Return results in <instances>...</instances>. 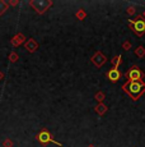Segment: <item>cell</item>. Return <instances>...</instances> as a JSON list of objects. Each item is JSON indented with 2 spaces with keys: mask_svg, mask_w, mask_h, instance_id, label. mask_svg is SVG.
I'll return each mask as SVG.
<instances>
[{
  "mask_svg": "<svg viewBox=\"0 0 145 147\" xmlns=\"http://www.w3.org/2000/svg\"><path fill=\"white\" fill-rule=\"evenodd\" d=\"M122 90H124L134 101H136V100H139L145 92V82H143V81H127L122 84Z\"/></svg>",
  "mask_w": 145,
  "mask_h": 147,
  "instance_id": "obj_1",
  "label": "cell"
},
{
  "mask_svg": "<svg viewBox=\"0 0 145 147\" xmlns=\"http://www.w3.org/2000/svg\"><path fill=\"white\" fill-rule=\"evenodd\" d=\"M129 27L132 30V32L136 36L141 37L145 33V19L143 16H138L135 19H130L129 21Z\"/></svg>",
  "mask_w": 145,
  "mask_h": 147,
  "instance_id": "obj_2",
  "label": "cell"
},
{
  "mask_svg": "<svg viewBox=\"0 0 145 147\" xmlns=\"http://www.w3.org/2000/svg\"><path fill=\"white\" fill-rule=\"evenodd\" d=\"M28 4L38 14H43V13H46L47 10H49V8L52 7L54 3H52L51 0H29Z\"/></svg>",
  "mask_w": 145,
  "mask_h": 147,
  "instance_id": "obj_3",
  "label": "cell"
},
{
  "mask_svg": "<svg viewBox=\"0 0 145 147\" xmlns=\"http://www.w3.org/2000/svg\"><path fill=\"white\" fill-rule=\"evenodd\" d=\"M36 140H37L42 146H47L49 143H54V145H57V146H63V143L57 142V141H55L54 138H52L51 133H50L47 129H42L40 133L36 136Z\"/></svg>",
  "mask_w": 145,
  "mask_h": 147,
  "instance_id": "obj_4",
  "label": "cell"
},
{
  "mask_svg": "<svg viewBox=\"0 0 145 147\" xmlns=\"http://www.w3.org/2000/svg\"><path fill=\"white\" fill-rule=\"evenodd\" d=\"M125 77L127 78V81H143L144 78V72L139 67L132 65L129 70L126 72Z\"/></svg>",
  "mask_w": 145,
  "mask_h": 147,
  "instance_id": "obj_5",
  "label": "cell"
},
{
  "mask_svg": "<svg viewBox=\"0 0 145 147\" xmlns=\"http://www.w3.org/2000/svg\"><path fill=\"white\" fill-rule=\"evenodd\" d=\"M90 61L93 63V65L96 68H101L102 65H104V63L107 61V58H106V55L102 51H97L90 58Z\"/></svg>",
  "mask_w": 145,
  "mask_h": 147,
  "instance_id": "obj_6",
  "label": "cell"
},
{
  "mask_svg": "<svg viewBox=\"0 0 145 147\" xmlns=\"http://www.w3.org/2000/svg\"><path fill=\"white\" fill-rule=\"evenodd\" d=\"M121 77H122V73L118 68H111V69L107 72V78L111 82H113V83L117 82L118 80H121Z\"/></svg>",
  "mask_w": 145,
  "mask_h": 147,
  "instance_id": "obj_7",
  "label": "cell"
},
{
  "mask_svg": "<svg viewBox=\"0 0 145 147\" xmlns=\"http://www.w3.org/2000/svg\"><path fill=\"white\" fill-rule=\"evenodd\" d=\"M24 47H26V50L28 53H35L38 50L40 45L35 38H29V40H26V42H24Z\"/></svg>",
  "mask_w": 145,
  "mask_h": 147,
  "instance_id": "obj_8",
  "label": "cell"
},
{
  "mask_svg": "<svg viewBox=\"0 0 145 147\" xmlns=\"http://www.w3.org/2000/svg\"><path fill=\"white\" fill-rule=\"evenodd\" d=\"M24 41H26V36H24L22 32H18L14 36V37H12V40H10V44H12L14 47H18V46H21V45L23 44Z\"/></svg>",
  "mask_w": 145,
  "mask_h": 147,
  "instance_id": "obj_9",
  "label": "cell"
},
{
  "mask_svg": "<svg viewBox=\"0 0 145 147\" xmlns=\"http://www.w3.org/2000/svg\"><path fill=\"white\" fill-rule=\"evenodd\" d=\"M94 111H96L98 115H101V117H102V115H104L108 111V107H107V105H106V104L101 102V104H98V105L94 107Z\"/></svg>",
  "mask_w": 145,
  "mask_h": 147,
  "instance_id": "obj_10",
  "label": "cell"
},
{
  "mask_svg": "<svg viewBox=\"0 0 145 147\" xmlns=\"http://www.w3.org/2000/svg\"><path fill=\"white\" fill-rule=\"evenodd\" d=\"M111 63H112V68H118L122 63V56L121 55H116L111 59Z\"/></svg>",
  "mask_w": 145,
  "mask_h": 147,
  "instance_id": "obj_11",
  "label": "cell"
},
{
  "mask_svg": "<svg viewBox=\"0 0 145 147\" xmlns=\"http://www.w3.org/2000/svg\"><path fill=\"white\" fill-rule=\"evenodd\" d=\"M104 98H106V94L103 91H98L96 95H94V100H96L98 104L103 102V101H104Z\"/></svg>",
  "mask_w": 145,
  "mask_h": 147,
  "instance_id": "obj_12",
  "label": "cell"
},
{
  "mask_svg": "<svg viewBox=\"0 0 145 147\" xmlns=\"http://www.w3.org/2000/svg\"><path fill=\"white\" fill-rule=\"evenodd\" d=\"M8 7H9V5H8V3L5 1V0H0V17L8 10Z\"/></svg>",
  "mask_w": 145,
  "mask_h": 147,
  "instance_id": "obj_13",
  "label": "cell"
},
{
  "mask_svg": "<svg viewBox=\"0 0 145 147\" xmlns=\"http://www.w3.org/2000/svg\"><path fill=\"white\" fill-rule=\"evenodd\" d=\"M75 17H76V19H79V21H84V19L87 18V13L84 12V9H79L75 13Z\"/></svg>",
  "mask_w": 145,
  "mask_h": 147,
  "instance_id": "obj_14",
  "label": "cell"
},
{
  "mask_svg": "<svg viewBox=\"0 0 145 147\" xmlns=\"http://www.w3.org/2000/svg\"><path fill=\"white\" fill-rule=\"evenodd\" d=\"M135 54H136V56H139V58H144L145 56V47L144 46H138L135 49Z\"/></svg>",
  "mask_w": 145,
  "mask_h": 147,
  "instance_id": "obj_15",
  "label": "cell"
},
{
  "mask_svg": "<svg viewBox=\"0 0 145 147\" xmlns=\"http://www.w3.org/2000/svg\"><path fill=\"white\" fill-rule=\"evenodd\" d=\"M8 59H9V61H10V63H17V61L19 60V55H18V54H17V53L13 51V53H10V54H9V56H8Z\"/></svg>",
  "mask_w": 145,
  "mask_h": 147,
  "instance_id": "obj_16",
  "label": "cell"
},
{
  "mask_svg": "<svg viewBox=\"0 0 145 147\" xmlns=\"http://www.w3.org/2000/svg\"><path fill=\"white\" fill-rule=\"evenodd\" d=\"M13 145H14V143H13V141L10 140V138H5L4 142H3V146L4 147H13Z\"/></svg>",
  "mask_w": 145,
  "mask_h": 147,
  "instance_id": "obj_17",
  "label": "cell"
},
{
  "mask_svg": "<svg viewBox=\"0 0 145 147\" xmlns=\"http://www.w3.org/2000/svg\"><path fill=\"white\" fill-rule=\"evenodd\" d=\"M122 49H124L125 51L130 50V49H131V42H130V41H125L124 44H122Z\"/></svg>",
  "mask_w": 145,
  "mask_h": 147,
  "instance_id": "obj_18",
  "label": "cell"
},
{
  "mask_svg": "<svg viewBox=\"0 0 145 147\" xmlns=\"http://www.w3.org/2000/svg\"><path fill=\"white\" fill-rule=\"evenodd\" d=\"M135 10H136L135 7H134V5H130V7L126 9V12H127L129 16H134V14H135Z\"/></svg>",
  "mask_w": 145,
  "mask_h": 147,
  "instance_id": "obj_19",
  "label": "cell"
},
{
  "mask_svg": "<svg viewBox=\"0 0 145 147\" xmlns=\"http://www.w3.org/2000/svg\"><path fill=\"white\" fill-rule=\"evenodd\" d=\"M19 4V0H10L8 1V5H12V7H17Z\"/></svg>",
  "mask_w": 145,
  "mask_h": 147,
  "instance_id": "obj_20",
  "label": "cell"
},
{
  "mask_svg": "<svg viewBox=\"0 0 145 147\" xmlns=\"http://www.w3.org/2000/svg\"><path fill=\"white\" fill-rule=\"evenodd\" d=\"M3 80H4V73H3L1 70H0V82H1Z\"/></svg>",
  "mask_w": 145,
  "mask_h": 147,
  "instance_id": "obj_21",
  "label": "cell"
},
{
  "mask_svg": "<svg viewBox=\"0 0 145 147\" xmlns=\"http://www.w3.org/2000/svg\"><path fill=\"white\" fill-rule=\"evenodd\" d=\"M88 147H96V146H94V145H92V143H90V145H88Z\"/></svg>",
  "mask_w": 145,
  "mask_h": 147,
  "instance_id": "obj_22",
  "label": "cell"
},
{
  "mask_svg": "<svg viewBox=\"0 0 145 147\" xmlns=\"http://www.w3.org/2000/svg\"><path fill=\"white\" fill-rule=\"evenodd\" d=\"M144 17H145V12H144Z\"/></svg>",
  "mask_w": 145,
  "mask_h": 147,
  "instance_id": "obj_23",
  "label": "cell"
}]
</instances>
